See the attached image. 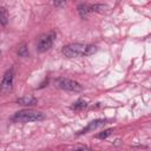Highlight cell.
I'll list each match as a JSON object with an SVG mask.
<instances>
[{"instance_id": "cell-1", "label": "cell", "mask_w": 151, "mask_h": 151, "mask_svg": "<svg viewBox=\"0 0 151 151\" xmlns=\"http://www.w3.org/2000/svg\"><path fill=\"white\" fill-rule=\"evenodd\" d=\"M96 52H97V46L91 44H83V42H72V44L65 45L61 48V53L67 58L86 57Z\"/></svg>"}, {"instance_id": "cell-2", "label": "cell", "mask_w": 151, "mask_h": 151, "mask_svg": "<svg viewBox=\"0 0 151 151\" xmlns=\"http://www.w3.org/2000/svg\"><path fill=\"white\" fill-rule=\"evenodd\" d=\"M44 119H45V114L42 112L32 109L18 111L12 117V120L15 123H32V122H40Z\"/></svg>"}, {"instance_id": "cell-3", "label": "cell", "mask_w": 151, "mask_h": 151, "mask_svg": "<svg viewBox=\"0 0 151 151\" xmlns=\"http://www.w3.org/2000/svg\"><path fill=\"white\" fill-rule=\"evenodd\" d=\"M55 85L59 88L65 90V91H68V92H80L83 90L81 85L78 81L72 80V79H68V78H58L55 80Z\"/></svg>"}, {"instance_id": "cell-4", "label": "cell", "mask_w": 151, "mask_h": 151, "mask_svg": "<svg viewBox=\"0 0 151 151\" xmlns=\"http://www.w3.org/2000/svg\"><path fill=\"white\" fill-rule=\"evenodd\" d=\"M54 39H55V34L53 32L45 33V34L40 35V38L38 39V42H37V50H38V52L44 53V52L48 51L52 47V45L54 42Z\"/></svg>"}, {"instance_id": "cell-5", "label": "cell", "mask_w": 151, "mask_h": 151, "mask_svg": "<svg viewBox=\"0 0 151 151\" xmlns=\"http://www.w3.org/2000/svg\"><path fill=\"white\" fill-rule=\"evenodd\" d=\"M13 80H14V71H13V68H8L2 77V80L0 84V93H2V94L8 93L12 90Z\"/></svg>"}, {"instance_id": "cell-6", "label": "cell", "mask_w": 151, "mask_h": 151, "mask_svg": "<svg viewBox=\"0 0 151 151\" xmlns=\"http://www.w3.org/2000/svg\"><path fill=\"white\" fill-rule=\"evenodd\" d=\"M106 122H107L106 119H96V120H92L91 123H88V125H87L86 127H84V129L79 132V134H83V133H87V132H90V131H93V130H96V129H98V127L105 125Z\"/></svg>"}, {"instance_id": "cell-7", "label": "cell", "mask_w": 151, "mask_h": 151, "mask_svg": "<svg viewBox=\"0 0 151 151\" xmlns=\"http://www.w3.org/2000/svg\"><path fill=\"white\" fill-rule=\"evenodd\" d=\"M91 12H92L91 11V5H88V4H80L78 6V13L81 18H86Z\"/></svg>"}, {"instance_id": "cell-8", "label": "cell", "mask_w": 151, "mask_h": 151, "mask_svg": "<svg viewBox=\"0 0 151 151\" xmlns=\"http://www.w3.org/2000/svg\"><path fill=\"white\" fill-rule=\"evenodd\" d=\"M17 101H18V104H21V105H33L37 103V99L32 96H25V97L19 98Z\"/></svg>"}, {"instance_id": "cell-9", "label": "cell", "mask_w": 151, "mask_h": 151, "mask_svg": "<svg viewBox=\"0 0 151 151\" xmlns=\"http://www.w3.org/2000/svg\"><path fill=\"white\" fill-rule=\"evenodd\" d=\"M8 21V12L5 7H0V26H5Z\"/></svg>"}, {"instance_id": "cell-10", "label": "cell", "mask_w": 151, "mask_h": 151, "mask_svg": "<svg viewBox=\"0 0 151 151\" xmlns=\"http://www.w3.org/2000/svg\"><path fill=\"white\" fill-rule=\"evenodd\" d=\"M105 8H107V6L101 5V4H96V5H91V11L92 12H98V13H104Z\"/></svg>"}, {"instance_id": "cell-11", "label": "cell", "mask_w": 151, "mask_h": 151, "mask_svg": "<svg viewBox=\"0 0 151 151\" xmlns=\"http://www.w3.org/2000/svg\"><path fill=\"white\" fill-rule=\"evenodd\" d=\"M86 106H87L86 101H84V100L79 99V100H77L76 103H73L72 109H73V110H83V109H85Z\"/></svg>"}, {"instance_id": "cell-12", "label": "cell", "mask_w": 151, "mask_h": 151, "mask_svg": "<svg viewBox=\"0 0 151 151\" xmlns=\"http://www.w3.org/2000/svg\"><path fill=\"white\" fill-rule=\"evenodd\" d=\"M112 132H113V129L104 130L103 132H100V133H98V134H97V138H99V139H105V138H107Z\"/></svg>"}, {"instance_id": "cell-13", "label": "cell", "mask_w": 151, "mask_h": 151, "mask_svg": "<svg viewBox=\"0 0 151 151\" xmlns=\"http://www.w3.org/2000/svg\"><path fill=\"white\" fill-rule=\"evenodd\" d=\"M18 54H19V55H21V57H27V55H28V52H27V47H26V45H22V46L19 48Z\"/></svg>"}, {"instance_id": "cell-14", "label": "cell", "mask_w": 151, "mask_h": 151, "mask_svg": "<svg viewBox=\"0 0 151 151\" xmlns=\"http://www.w3.org/2000/svg\"><path fill=\"white\" fill-rule=\"evenodd\" d=\"M65 2H66V0H53V4L55 7H61V6H64Z\"/></svg>"}]
</instances>
